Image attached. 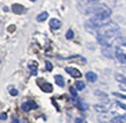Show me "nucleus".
<instances>
[{
    "instance_id": "1",
    "label": "nucleus",
    "mask_w": 126,
    "mask_h": 123,
    "mask_svg": "<svg viewBox=\"0 0 126 123\" xmlns=\"http://www.w3.org/2000/svg\"><path fill=\"white\" fill-rule=\"evenodd\" d=\"M118 26L115 25V23L110 22L107 23V25L102 26V27H99L98 30H96V35L98 37H103V35H107V34H111V33H118Z\"/></svg>"
},
{
    "instance_id": "2",
    "label": "nucleus",
    "mask_w": 126,
    "mask_h": 123,
    "mask_svg": "<svg viewBox=\"0 0 126 123\" xmlns=\"http://www.w3.org/2000/svg\"><path fill=\"white\" fill-rule=\"evenodd\" d=\"M90 22L92 23L94 27L98 30L99 27H102V26L110 23V18H104V16H100V15H94V16L90 19Z\"/></svg>"
},
{
    "instance_id": "3",
    "label": "nucleus",
    "mask_w": 126,
    "mask_h": 123,
    "mask_svg": "<svg viewBox=\"0 0 126 123\" xmlns=\"http://www.w3.org/2000/svg\"><path fill=\"white\" fill-rule=\"evenodd\" d=\"M117 116V115L114 114V112H104V114H99L98 116V120L100 123H109V122H112L114 120V118Z\"/></svg>"
},
{
    "instance_id": "4",
    "label": "nucleus",
    "mask_w": 126,
    "mask_h": 123,
    "mask_svg": "<svg viewBox=\"0 0 126 123\" xmlns=\"http://www.w3.org/2000/svg\"><path fill=\"white\" fill-rule=\"evenodd\" d=\"M35 108H37V103L33 100H29V101H26V103L22 104V109L26 112H29L30 109H35Z\"/></svg>"
},
{
    "instance_id": "5",
    "label": "nucleus",
    "mask_w": 126,
    "mask_h": 123,
    "mask_svg": "<svg viewBox=\"0 0 126 123\" xmlns=\"http://www.w3.org/2000/svg\"><path fill=\"white\" fill-rule=\"evenodd\" d=\"M65 70H66V73H69L72 77H75V79H79V77H81V73H80L77 69L72 68V66H68V68H65Z\"/></svg>"
},
{
    "instance_id": "6",
    "label": "nucleus",
    "mask_w": 126,
    "mask_h": 123,
    "mask_svg": "<svg viewBox=\"0 0 126 123\" xmlns=\"http://www.w3.org/2000/svg\"><path fill=\"white\" fill-rule=\"evenodd\" d=\"M94 109H95L96 112L104 114V112H107V109H109V104H95V106H94Z\"/></svg>"
},
{
    "instance_id": "7",
    "label": "nucleus",
    "mask_w": 126,
    "mask_h": 123,
    "mask_svg": "<svg viewBox=\"0 0 126 123\" xmlns=\"http://www.w3.org/2000/svg\"><path fill=\"white\" fill-rule=\"evenodd\" d=\"M38 85L39 87L42 88V91H44V92H52L53 91V88H52V85L49 84V82H45V81H38Z\"/></svg>"
},
{
    "instance_id": "8",
    "label": "nucleus",
    "mask_w": 126,
    "mask_h": 123,
    "mask_svg": "<svg viewBox=\"0 0 126 123\" xmlns=\"http://www.w3.org/2000/svg\"><path fill=\"white\" fill-rule=\"evenodd\" d=\"M49 26H50V28L52 30H58V28L61 27V20H58V19H50V22H49Z\"/></svg>"
},
{
    "instance_id": "9",
    "label": "nucleus",
    "mask_w": 126,
    "mask_h": 123,
    "mask_svg": "<svg viewBox=\"0 0 126 123\" xmlns=\"http://www.w3.org/2000/svg\"><path fill=\"white\" fill-rule=\"evenodd\" d=\"M94 95H96L98 97H100L102 101H103V104H109V97H107V95L104 92H102V91H95Z\"/></svg>"
},
{
    "instance_id": "10",
    "label": "nucleus",
    "mask_w": 126,
    "mask_h": 123,
    "mask_svg": "<svg viewBox=\"0 0 126 123\" xmlns=\"http://www.w3.org/2000/svg\"><path fill=\"white\" fill-rule=\"evenodd\" d=\"M85 79L91 82H95L96 80H98V74L94 73V72H87V73H85Z\"/></svg>"
},
{
    "instance_id": "11",
    "label": "nucleus",
    "mask_w": 126,
    "mask_h": 123,
    "mask_svg": "<svg viewBox=\"0 0 126 123\" xmlns=\"http://www.w3.org/2000/svg\"><path fill=\"white\" fill-rule=\"evenodd\" d=\"M84 27H85V30H87V31H90V33H92V34L94 33L96 34V28L94 27V25L90 22V20H87V22L84 23Z\"/></svg>"
},
{
    "instance_id": "12",
    "label": "nucleus",
    "mask_w": 126,
    "mask_h": 123,
    "mask_svg": "<svg viewBox=\"0 0 126 123\" xmlns=\"http://www.w3.org/2000/svg\"><path fill=\"white\" fill-rule=\"evenodd\" d=\"M12 11H14L15 14H22V12L25 11V7H23L22 4H14V6H12Z\"/></svg>"
},
{
    "instance_id": "13",
    "label": "nucleus",
    "mask_w": 126,
    "mask_h": 123,
    "mask_svg": "<svg viewBox=\"0 0 126 123\" xmlns=\"http://www.w3.org/2000/svg\"><path fill=\"white\" fill-rule=\"evenodd\" d=\"M115 80L119 81L121 84H126V76L122 73H115Z\"/></svg>"
},
{
    "instance_id": "14",
    "label": "nucleus",
    "mask_w": 126,
    "mask_h": 123,
    "mask_svg": "<svg viewBox=\"0 0 126 123\" xmlns=\"http://www.w3.org/2000/svg\"><path fill=\"white\" fill-rule=\"evenodd\" d=\"M54 80H56V84L58 85V87H64L65 85V81H64V77L63 76H54Z\"/></svg>"
},
{
    "instance_id": "15",
    "label": "nucleus",
    "mask_w": 126,
    "mask_h": 123,
    "mask_svg": "<svg viewBox=\"0 0 126 123\" xmlns=\"http://www.w3.org/2000/svg\"><path fill=\"white\" fill-rule=\"evenodd\" d=\"M75 87H76V89H77V91H83V89L85 88V84L81 81V80H77L76 84H75Z\"/></svg>"
},
{
    "instance_id": "16",
    "label": "nucleus",
    "mask_w": 126,
    "mask_h": 123,
    "mask_svg": "<svg viewBox=\"0 0 126 123\" xmlns=\"http://www.w3.org/2000/svg\"><path fill=\"white\" fill-rule=\"evenodd\" d=\"M29 69H30L31 74H35V73H37V69H38V66H37L35 62H30V64H29Z\"/></svg>"
},
{
    "instance_id": "17",
    "label": "nucleus",
    "mask_w": 126,
    "mask_h": 123,
    "mask_svg": "<svg viewBox=\"0 0 126 123\" xmlns=\"http://www.w3.org/2000/svg\"><path fill=\"white\" fill-rule=\"evenodd\" d=\"M47 15H49L47 12H41V14L37 16V20H38V22H44V20L47 19Z\"/></svg>"
},
{
    "instance_id": "18",
    "label": "nucleus",
    "mask_w": 126,
    "mask_h": 123,
    "mask_svg": "<svg viewBox=\"0 0 126 123\" xmlns=\"http://www.w3.org/2000/svg\"><path fill=\"white\" fill-rule=\"evenodd\" d=\"M112 95L115 96V97H118V99H121L122 101H126V96L125 95H121V93H118V92H114Z\"/></svg>"
},
{
    "instance_id": "19",
    "label": "nucleus",
    "mask_w": 126,
    "mask_h": 123,
    "mask_svg": "<svg viewBox=\"0 0 126 123\" xmlns=\"http://www.w3.org/2000/svg\"><path fill=\"white\" fill-rule=\"evenodd\" d=\"M65 37H66V39H72V38H73V31L68 30V31H66V34H65Z\"/></svg>"
},
{
    "instance_id": "20",
    "label": "nucleus",
    "mask_w": 126,
    "mask_h": 123,
    "mask_svg": "<svg viewBox=\"0 0 126 123\" xmlns=\"http://www.w3.org/2000/svg\"><path fill=\"white\" fill-rule=\"evenodd\" d=\"M10 95H12V96H16L18 95V89L16 88H10Z\"/></svg>"
},
{
    "instance_id": "21",
    "label": "nucleus",
    "mask_w": 126,
    "mask_h": 123,
    "mask_svg": "<svg viewBox=\"0 0 126 123\" xmlns=\"http://www.w3.org/2000/svg\"><path fill=\"white\" fill-rule=\"evenodd\" d=\"M52 68H53V65L49 62V61H46V70H52Z\"/></svg>"
},
{
    "instance_id": "22",
    "label": "nucleus",
    "mask_w": 126,
    "mask_h": 123,
    "mask_svg": "<svg viewBox=\"0 0 126 123\" xmlns=\"http://www.w3.org/2000/svg\"><path fill=\"white\" fill-rule=\"evenodd\" d=\"M4 119H7V114H6V112L0 114V120H4Z\"/></svg>"
},
{
    "instance_id": "23",
    "label": "nucleus",
    "mask_w": 126,
    "mask_h": 123,
    "mask_svg": "<svg viewBox=\"0 0 126 123\" xmlns=\"http://www.w3.org/2000/svg\"><path fill=\"white\" fill-rule=\"evenodd\" d=\"M71 93H72L73 96H76V91H75V89H72V88H71Z\"/></svg>"
},
{
    "instance_id": "24",
    "label": "nucleus",
    "mask_w": 126,
    "mask_h": 123,
    "mask_svg": "<svg viewBox=\"0 0 126 123\" xmlns=\"http://www.w3.org/2000/svg\"><path fill=\"white\" fill-rule=\"evenodd\" d=\"M11 123H19V120H16V119H14V120H12V122Z\"/></svg>"
},
{
    "instance_id": "25",
    "label": "nucleus",
    "mask_w": 126,
    "mask_h": 123,
    "mask_svg": "<svg viewBox=\"0 0 126 123\" xmlns=\"http://www.w3.org/2000/svg\"><path fill=\"white\" fill-rule=\"evenodd\" d=\"M125 85H126V84H125Z\"/></svg>"
}]
</instances>
